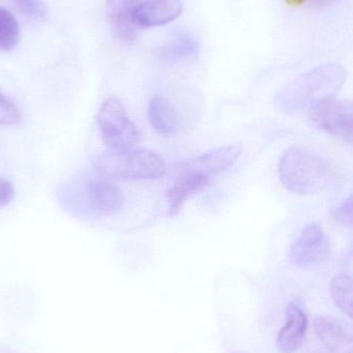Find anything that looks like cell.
Returning a JSON list of instances; mask_svg holds the SVG:
<instances>
[{
  "label": "cell",
  "mask_w": 353,
  "mask_h": 353,
  "mask_svg": "<svg viewBox=\"0 0 353 353\" xmlns=\"http://www.w3.org/2000/svg\"><path fill=\"white\" fill-rule=\"evenodd\" d=\"M22 119V112L18 105L0 92V125H17Z\"/></svg>",
  "instance_id": "19"
},
{
  "label": "cell",
  "mask_w": 353,
  "mask_h": 353,
  "mask_svg": "<svg viewBox=\"0 0 353 353\" xmlns=\"http://www.w3.org/2000/svg\"><path fill=\"white\" fill-rule=\"evenodd\" d=\"M17 10L35 22H44L47 18V8L43 0H12Z\"/></svg>",
  "instance_id": "18"
},
{
  "label": "cell",
  "mask_w": 353,
  "mask_h": 353,
  "mask_svg": "<svg viewBox=\"0 0 353 353\" xmlns=\"http://www.w3.org/2000/svg\"><path fill=\"white\" fill-rule=\"evenodd\" d=\"M180 181L166 191L168 203V215L174 217L180 213L189 197L200 192L209 184V178L204 175H184L180 176Z\"/></svg>",
  "instance_id": "13"
},
{
  "label": "cell",
  "mask_w": 353,
  "mask_h": 353,
  "mask_svg": "<svg viewBox=\"0 0 353 353\" xmlns=\"http://www.w3.org/2000/svg\"><path fill=\"white\" fill-rule=\"evenodd\" d=\"M15 196V189L12 183L6 179L0 178V208L6 207Z\"/></svg>",
  "instance_id": "21"
},
{
  "label": "cell",
  "mask_w": 353,
  "mask_h": 353,
  "mask_svg": "<svg viewBox=\"0 0 353 353\" xmlns=\"http://www.w3.org/2000/svg\"><path fill=\"white\" fill-rule=\"evenodd\" d=\"M200 45L189 34H180L171 41L159 48L157 56L160 60L168 63L190 61L198 56Z\"/></svg>",
  "instance_id": "15"
},
{
  "label": "cell",
  "mask_w": 353,
  "mask_h": 353,
  "mask_svg": "<svg viewBox=\"0 0 353 353\" xmlns=\"http://www.w3.org/2000/svg\"><path fill=\"white\" fill-rule=\"evenodd\" d=\"M331 253V242L323 228L318 223H310L292 243L288 259L298 267H313L327 261Z\"/></svg>",
  "instance_id": "6"
},
{
  "label": "cell",
  "mask_w": 353,
  "mask_h": 353,
  "mask_svg": "<svg viewBox=\"0 0 353 353\" xmlns=\"http://www.w3.org/2000/svg\"><path fill=\"white\" fill-rule=\"evenodd\" d=\"M147 116L151 128L159 134H174L180 128V120L178 112L168 99L160 95L149 101Z\"/></svg>",
  "instance_id": "14"
},
{
  "label": "cell",
  "mask_w": 353,
  "mask_h": 353,
  "mask_svg": "<svg viewBox=\"0 0 353 353\" xmlns=\"http://www.w3.org/2000/svg\"><path fill=\"white\" fill-rule=\"evenodd\" d=\"M286 314L287 323L278 335L277 347L282 353H294L304 342L308 319L303 309L296 303H289Z\"/></svg>",
  "instance_id": "12"
},
{
  "label": "cell",
  "mask_w": 353,
  "mask_h": 353,
  "mask_svg": "<svg viewBox=\"0 0 353 353\" xmlns=\"http://www.w3.org/2000/svg\"><path fill=\"white\" fill-rule=\"evenodd\" d=\"M308 1H310V0H285L286 4L289 8H300Z\"/></svg>",
  "instance_id": "23"
},
{
  "label": "cell",
  "mask_w": 353,
  "mask_h": 353,
  "mask_svg": "<svg viewBox=\"0 0 353 353\" xmlns=\"http://www.w3.org/2000/svg\"><path fill=\"white\" fill-rule=\"evenodd\" d=\"M314 329L317 337L330 353H352V334L335 317H317Z\"/></svg>",
  "instance_id": "11"
},
{
  "label": "cell",
  "mask_w": 353,
  "mask_h": 353,
  "mask_svg": "<svg viewBox=\"0 0 353 353\" xmlns=\"http://www.w3.org/2000/svg\"><path fill=\"white\" fill-rule=\"evenodd\" d=\"M332 216L337 223L346 228L352 226V196L350 195L341 203L332 210Z\"/></svg>",
  "instance_id": "20"
},
{
  "label": "cell",
  "mask_w": 353,
  "mask_h": 353,
  "mask_svg": "<svg viewBox=\"0 0 353 353\" xmlns=\"http://www.w3.org/2000/svg\"><path fill=\"white\" fill-rule=\"evenodd\" d=\"M313 6L317 8H327V6H333L339 3L342 0H310Z\"/></svg>",
  "instance_id": "22"
},
{
  "label": "cell",
  "mask_w": 353,
  "mask_h": 353,
  "mask_svg": "<svg viewBox=\"0 0 353 353\" xmlns=\"http://www.w3.org/2000/svg\"><path fill=\"white\" fill-rule=\"evenodd\" d=\"M93 167L99 175L117 180H151L167 171L163 157L146 149L102 153L93 159Z\"/></svg>",
  "instance_id": "3"
},
{
  "label": "cell",
  "mask_w": 353,
  "mask_h": 353,
  "mask_svg": "<svg viewBox=\"0 0 353 353\" xmlns=\"http://www.w3.org/2000/svg\"><path fill=\"white\" fill-rule=\"evenodd\" d=\"M242 152V145H227L178 163L175 169L180 176L191 174L209 176L225 171L231 167L238 161Z\"/></svg>",
  "instance_id": "7"
},
{
  "label": "cell",
  "mask_w": 353,
  "mask_h": 353,
  "mask_svg": "<svg viewBox=\"0 0 353 353\" xmlns=\"http://www.w3.org/2000/svg\"><path fill=\"white\" fill-rule=\"evenodd\" d=\"M87 203L95 212L105 215L116 213L124 205V197L120 187L107 176L91 179L86 185Z\"/></svg>",
  "instance_id": "9"
},
{
  "label": "cell",
  "mask_w": 353,
  "mask_h": 353,
  "mask_svg": "<svg viewBox=\"0 0 353 353\" xmlns=\"http://www.w3.org/2000/svg\"><path fill=\"white\" fill-rule=\"evenodd\" d=\"M182 0H144L138 2L133 12L137 29L164 26L182 14Z\"/></svg>",
  "instance_id": "8"
},
{
  "label": "cell",
  "mask_w": 353,
  "mask_h": 353,
  "mask_svg": "<svg viewBox=\"0 0 353 353\" xmlns=\"http://www.w3.org/2000/svg\"><path fill=\"white\" fill-rule=\"evenodd\" d=\"M311 119L317 128L331 136L352 144L353 139V107L350 101L335 97L318 103L311 110Z\"/></svg>",
  "instance_id": "5"
},
{
  "label": "cell",
  "mask_w": 353,
  "mask_h": 353,
  "mask_svg": "<svg viewBox=\"0 0 353 353\" xmlns=\"http://www.w3.org/2000/svg\"><path fill=\"white\" fill-rule=\"evenodd\" d=\"M97 123L104 144L112 151L130 150L140 143V130L118 97H110L104 101L97 113Z\"/></svg>",
  "instance_id": "4"
},
{
  "label": "cell",
  "mask_w": 353,
  "mask_h": 353,
  "mask_svg": "<svg viewBox=\"0 0 353 353\" xmlns=\"http://www.w3.org/2000/svg\"><path fill=\"white\" fill-rule=\"evenodd\" d=\"M352 278L345 274L335 276L332 280V300L350 319L352 317Z\"/></svg>",
  "instance_id": "16"
},
{
  "label": "cell",
  "mask_w": 353,
  "mask_h": 353,
  "mask_svg": "<svg viewBox=\"0 0 353 353\" xmlns=\"http://www.w3.org/2000/svg\"><path fill=\"white\" fill-rule=\"evenodd\" d=\"M138 0H106V14L115 39L124 45H131L137 39V27L133 22V12Z\"/></svg>",
  "instance_id": "10"
},
{
  "label": "cell",
  "mask_w": 353,
  "mask_h": 353,
  "mask_svg": "<svg viewBox=\"0 0 353 353\" xmlns=\"http://www.w3.org/2000/svg\"><path fill=\"white\" fill-rule=\"evenodd\" d=\"M20 41V26L12 12L0 8V52H10Z\"/></svg>",
  "instance_id": "17"
},
{
  "label": "cell",
  "mask_w": 353,
  "mask_h": 353,
  "mask_svg": "<svg viewBox=\"0 0 353 353\" xmlns=\"http://www.w3.org/2000/svg\"><path fill=\"white\" fill-rule=\"evenodd\" d=\"M346 81V70L339 64H323L300 74L280 89L276 103L286 112L312 110L335 97Z\"/></svg>",
  "instance_id": "1"
},
{
  "label": "cell",
  "mask_w": 353,
  "mask_h": 353,
  "mask_svg": "<svg viewBox=\"0 0 353 353\" xmlns=\"http://www.w3.org/2000/svg\"><path fill=\"white\" fill-rule=\"evenodd\" d=\"M279 175L284 187L294 194H317L338 183L337 172L327 159L298 146L283 153Z\"/></svg>",
  "instance_id": "2"
}]
</instances>
